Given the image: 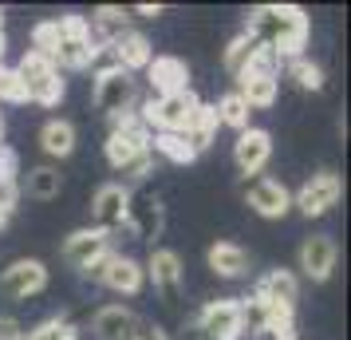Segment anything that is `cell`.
I'll return each mask as SVG.
<instances>
[{
  "label": "cell",
  "mask_w": 351,
  "mask_h": 340,
  "mask_svg": "<svg viewBox=\"0 0 351 340\" xmlns=\"http://www.w3.org/2000/svg\"><path fill=\"white\" fill-rule=\"evenodd\" d=\"M245 36L272 48L280 60H296L308 44V16L296 4H261L245 20Z\"/></svg>",
  "instance_id": "6da1fadb"
},
{
  "label": "cell",
  "mask_w": 351,
  "mask_h": 340,
  "mask_svg": "<svg viewBox=\"0 0 351 340\" xmlns=\"http://www.w3.org/2000/svg\"><path fill=\"white\" fill-rule=\"evenodd\" d=\"M95 36L87 28V20L67 12V16L56 20V48H51V64L67 67V71H83L91 67V56H95Z\"/></svg>",
  "instance_id": "7a4b0ae2"
},
{
  "label": "cell",
  "mask_w": 351,
  "mask_h": 340,
  "mask_svg": "<svg viewBox=\"0 0 351 340\" xmlns=\"http://www.w3.org/2000/svg\"><path fill=\"white\" fill-rule=\"evenodd\" d=\"M197 107H202V99L186 87V91H174V95L150 99L138 115H143V123L150 127V135H154V131H158V135H186V127H190V119H193Z\"/></svg>",
  "instance_id": "3957f363"
},
{
  "label": "cell",
  "mask_w": 351,
  "mask_h": 340,
  "mask_svg": "<svg viewBox=\"0 0 351 340\" xmlns=\"http://www.w3.org/2000/svg\"><path fill=\"white\" fill-rule=\"evenodd\" d=\"M16 76L24 83V91L32 103L40 107H56L60 99H64V80H60V67L51 64L48 56H40V52H24V60L16 64Z\"/></svg>",
  "instance_id": "277c9868"
},
{
  "label": "cell",
  "mask_w": 351,
  "mask_h": 340,
  "mask_svg": "<svg viewBox=\"0 0 351 340\" xmlns=\"http://www.w3.org/2000/svg\"><path fill=\"white\" fill-rule=\"evenodd\" d=\"M111 123L114 127H111V139H107V162L119 170V166L130 162L134 155L150 150V127L143 123V115L138 111L119 115V119H111Z\"/></svg>",
  "instance_id": "5b68a950"
},
{
  "label": "cell",
  "mask_w": 351,
  "mask_h": 340,
  "mask_svg": "<svg viewBox=\"0 0 351 340\" xmlns=\"http://www.w3.org/2000/svg\"><path fill=\"white\" fill-rule=\"evenodd\" d=\"M134 103H138V83H134V76H127L123 67L95 76V107L103 115L119 119V115L134 111Z\"/></svg>",
  "instance_id": "8992f818"
},
{
  "label": "cell",
  "mask_w": 351,
  "mask_h": 340,
  "mask_svg": "<svg viewBox=\"0 0 351 340\" xmlns=\"http://www.w3.org/2000/svg\"><path fill=\"white\" fill-rule=\"evenodd\" d=\"M339 194H343L339 174H335V170H319V174H312V179L300 186V194L292 198V206H296L304 218H324V214L339 202Z\"/></svg>",
  "instance_id": "52a82bcc"
},
{
  "label": "cell",
  "mask_w": 351,
  "mask_h": 340,
  "mask_svg": "<svg viewBox=\"0 0 351 340\" xmlns=\"http://www.w3.org/2000/svg\"><path fill=\"white\" fill-rule=\"evenodd\" d=\"M44 285H48V269L36 258H20L0 273V293L8 301H28L36 293H44Z\"/></svg>",
  "instance_id": "ba28073f"
},
{
  "label": "cell",
  "mask_w": 351,
  "mask_h": 340,
  "mask_svg": "<svg viewBox=\"0 0 351 340\" xmlns=\"http://www.w3.org/2000/svg\"><path fill=\"white\" fill-rule=\"evenodd\" d=\"M197 332L209 340H237L245 328H241V301H209L202 313H197Z\"/></svg>",
  "instance_id": "9c48e42d"
},
{
  "label": "cell",
  "mask_w": 351,
  "mask_h": 340,
  "mask_svg": "<svg viewBox=\"0 0 351 340\" xmlns=\"http://www.w3.org/2000/svg\"><path fill=\"white\" fill-rule=\"evenodd\" d=\"M127 206H130V190L123 182H107L95 190V202H91V218H95L99 234H111V229L127 226Z\"/></svg>",
  "instance_id": "30bf717a"
},
{
  "label": "cell",
  "mask_w": 351,
  "mask_h": 340,
  "mask_svg": "<svg viewBox=\"0 0 351 340\" xmlns=\"http://www.w3.org/2000/svg\"><path fill=\"white\" fill-rule=\"evenodd\" d=\"M272 159V135L261 127H245L233 143V162L241 174H261Z\"/></svg>",
  "instance_id": "8fae6325"
},
{
  "label": "cell",
  "mask_w": 351,
  "mask_h": 340,
  "mask_svg": "<svg viewBox=\"0 0 351 340\" xmlns=\"http://www.w3.org/2000/svg\"><path fill=\"white\" fill-rule=\"evenodd\" d=\"M111 253V238L107 234H99V229H75L71 238L64 242V261L71 269H91L99 258H107Z\"/></svg>",
  "instance_id": "7c38bea8"
},
{
  "label": "cell",
  "mask_w": 351,
  "mask_h": 340,
  "mask_svg": "<svg viewBox=\"0 0 351 340\" xmlns=\"http://www.w3.org/2000/svg\"><path fill=\"white\" fill-rule=\"evenodd\" d=\"M335 261H339V245H335V238H328V234H312L308 242L300 245V269L308 281H328L335 269Z\"/></svg>",
  "instance_id": "4fadbf2b"
},
{
  "label": "cell",
  "mask_w": 351,
  "mask_h": 340,
  "mask_svg": "<svg viewBox=\"0 0 351 340\" xmlns=\"http://www.w3.org/2000/svg\"><path fill=\"white\" fill-rule=\"evenodd\" d=\"M245 198H249V206L261 218H285L292 210V194L285 190V182L276 179H253L245 186Z\"/></svg>",
  "instance_id": "5bb4252c"
},
{
  "label": "cell",
  "mask_w": 351,
  "mask_h": 340,
  "mask_svg": "<svg viewBox=\"0 0 351 340\" xmlns=\"http://www.w3.org/2000/svg\"><path fill=\"white\" fill-rule=\"evenodd\" d=\"M146 80H150V91L154 99L162 95H174V91H186L190 87V71L178 56H154L150 67H146Z\"/></svg>",
  "instance_id": "9a60e30c"
},
{
  "label": "cell",
  "mask_w": 351,
  "mask_h": 340,
  "mask_svg": "<svg viewBox=\"0 0 351 340\" xmlns=\"http://www.w3.org/2000/svg\"><path fill=\"white\" fill-rule=\"evenodd\" d=\"M143 269H146V277L154 281V289H158L166 301H178V285H182V258H178L174 249H154Z\"/></svg>",
  "instance_id": "2e32d148"
},
{
  "label": "cell",
  "mask_w": 351,
  "mask_h": 340,
  "mask_svg": "<svg viewBox=\"0 0 351 340\" xmlns=\"http://www.w3.org/2000/svg\"><path fill=\"white\" fill-rule=\"evenodd\" d=\"M99 285H107L111 293H127V297H134V293L146 285V269L134 258L111 253V261H107V269H103V281H99Z\"/></svg>",
  "instance_id": "e0dca14e"
},
{
  "label": "cell",
  "mask_w": 351,
  "mask_h": 340,
  "mask_svg": "<svg viewBox=\"0 0 351 340\" xmlns=\"http://www.w3.org/2000/svg\"><path fill=\"white\" fill-rule=\"evenodd\" d=\"M91 328H95L99 340H130L134 328H138V317H134L127 305H103L95 313Z\"/></svg>",
  "instance_id": "ac0fdd59"
},
{
  "label": "cell",
  "mask_w": 351,
  "mask_h": 340,
  "mask_svg": "<svg viewBox=\"0 0 351 340\" xmlns=\"http://www.w3.org/2000/svg\"><path fill=\"white\" fill-rule=\"evenodd\" d=\"M107 48L114 52V60H119V67H123L127 76L146 71V67H150V60H154V48H150V40H146L143 32L119 36V40H114V44H107Z\"/></svg>",
  "instance_id": "d6986e66"
},
{
  "label": "cell",
  "mask_w": 351,
  "mask_h": 340,
  "mask_svg": "<svg viewBox=\"0 0 351 340\" xmlns=\"http://www.w3.org/2000/svg\"><path fill=\"white\" fill-rule=\"evenodd\" d=\"M91 36H95V44L103 48V44H114L119 36L130 32V8H119V4H103V8H95L91 12Z\"/></svg>",
  "instance_id": "ffe728a7"
},
{
  "label": "cell",
  "mask_w": 351,
  "mask_h": 340,
  "mask_svg": "<svg viewBox=\"0 0 351 340\" xmlns=\"http://www.w3.org/2000/svg\"><path fill=\"white\" fill-rule=\"evenodd\" d=\"M127 226H134L138 238H158L162 229V202L154 194H130V206H127Z\"/></svg>",
  "instance_id": "44dd1931"
},
{
  "label": "cell",
  "mask_w": 351,
  "mask_h": 340,
  "mask_svg": "<svg viewBox=\"0 0 351 340\" xmlns=\"http://www.w3.org/2000/svg\"><path fill=\"white\" fill-rule=\"evenodd\" d=\"M253 297L261 301H272V305H292L296 308V297H300V281L292 269H272V273L261 277V285H256Z\"/></svg>",
  "instance_id": "7402d4cb"
},
{
  "label": "cell",
  "mask_w": 351,
  "mask_h": 340,
  "mask_svg": "<svg viewBox=\"0 0 351 340\" xmlns=\"http://www.w3.org/2000/svg\"><path fill=\"white\" fill-rule=\"evenodd\" d=\"M217 127H221V123H217V111H213L209 103H202V107L193 111L190 127H186V135H182V139L190 143L193 155H202V150H209V146H213V139H217Z\"/></svg>",
  "instance_id": "603a6c76"
},
{
  "label": "cell",
  "mask_w": 351,
  "mask_h": 340,
  "mask_svg": "<svg viewBox=\"0 0 351 340\" xmlns=\"http://www.w3.org/2000/svg\"><path fill=\"white\" fill-rule=\"evenodd\" d=\"M209 269L217 277H245L249 273V253L233 242H217L209 245Z\"/></svg>",
  "instance_id": "cb8c5ba5"
},
{
  "label": "cell",
  "mask_w": 351,
  "mask_h": 340,
  "mask_svg": "<svg viewBox=\"0 0 351 340\" xmlns=\"http://www.w3.org/2000/svg\"><path fill=\"white\" fill-rule=\"evenodd\" d=\"M276 91H280V80H269V76H241V87H237V95L249 103V111L272 107Z\"/></svg>",
  "instance_id": "d4e9b609"
},
{
  "label": "cell",
  "mask_w": 351,
  "mask_h": 340,
  "mask_svg": "<svg viewBox=\"0 0 351 340\" xmlns=\"http://www.w3.org/2000/svg\"><path fill=\"white\" fill-rule=\"evenodd\" d=\"M40 146L48 150L51 159H67L75 150V127L67 119H48L44 131H40Z\"/></svg>",
  "instance_id": "484cf974"
},
{
  "label": "cell",
  "mask_w": 351,
  "mask_h": 340,
  "mask_svg": "<svg viewBox=\"0 0 351 340\" xmlns=\"http://www.w3.org/2000/svg\"><path fill=\"white\" fill-rule=\"evenodd\" d=\"M24 190L32 198H40V202H51V198H60V190H64V179H60L56 166H36V170H28Z\"/></svg>",
  "instance_id": "4316f807"
},
{
  "label": "cell",
  "mask_w": 351,
  "mask_h": 340,
  "mask_svg": "<svg viewBox=\"0 0 351 340\" xmlns=\"http://www.w3.org/2000/svg\"><path fill=\"white\" fill-rule=\"evenodd\" d=\"M217 111V123H225V127H237V131H245L249 127V103L237 95V91H229V95H221V103L213 107Z\"/></svg>",
  "instance_id": "83f0119b"
},
{
  "label": "cell",
  "mask_w": 351,
  "mask_h": 340,
  "mask_svg": "<svg viewBox=\"0 0 351 340\" xmlns=\"http://www.w3.org/2000/svg\"><path fill=\"white\" fill-rule=\"evenodd\" d=\"M280 67H285V60H280L276 52L265 48V44H256L253 56H249V64H245V71H241V76H269V80H280Z\"/></svg>",
  "instance_id": "f1b7e54d"
},
{
  "label": "cell",
  "mask_w": 351,
  "mask_h": 340,
  "mask_svg": "<svg viewBox=\"0 0 351 340\" xmlns=\"http://www.w3.org/2000/svg\"><path fill=\"white\" fill-rule=\"evenodd\" d=\"M253 48H256V40H253V36H245V32L233 36V40H229V48H225V71L241 80V71H245V64H249Z\"/></svg>",
  "instance_id": "f546056e"
},
{
  "label": "cell",
  "mask_w": 351,
  "mask_h": 340,
  "mask_svg": "<svg viewBox=\"0 0 351 340\" xmlns=\"http://www.w3.org/2000/svg\"><path fill=\"white\" fill-rule=\"evenodd\" d=\"M150 150L166 155L170 162H193V159H197V155L190 150V143H186L182 135H150Z\"/></svg>",
  "instance_id": "4dcf8cb0"
},
{
  "label": "cell",
  "mask_w": 351,
  "mask_h": 340,
  "mask_svg": "<svg viewBox=\"0 0 351 340\" xmlns=\"http://www.w3.org/2000/svg\"><path fill=\"white\" fill-rule=\"evenodd\" d=\"M288 76H292V80L300 83L304 91H319V87H324V71H319V64L304 60V56L288 60Z\"/></svg>",
  "instance_id": "1f68e13d"
},
{
  "label": "cell",
  "mask_w": 351,
  "mask_h": 340,
  "mask_svg": "<svg viewBox=\"0 0 351 340\" xmlns=\"http://www.w3.org/2000/svg\"><path fill=\"white\" fill-rule=\"evenodd\" d=\"M0 103H28V91L20 83L16 67H4V64H0Z\"/></svg>",
  "instance_id": "d6a6232c"
},
{
  "label": "cell",
  "mask_w": 351,
  "mask_h": 340,
  "mask_svg": "<svg viewBox=\"0 0 351 340\" xmlns=\"http://www.w3.org/2000/svg\"><path fill=\"white\" fill-rule=\"evenodd\" d=\"M150 166H154V150H143V155H134L130 162H123V166H119V174L130 179V182H143L146 174H150Z\"/></svg>",
  "instance_id": "836d02e7"
},
{
  "label": "cell",
  "mask_w": 351,
  "mask_h": 340,
  "mask_svg": "<svg viewBox=\"0 0 351 340\" xmlns=\"http://www.w3.org/2000/svg\"><path fill=\"white\" fill-rule=\"evenodd\" d=\"M67 332H71V328H67L60 317H51V321L28 328V332H24V340H60V337H67Z\"/></svg>",
  "instance_id": "e575fe53"
},
{
  "label": "cell",
  "mask_w": 351,
  "mask_h": 340,
  "mask_svg": "<svg viewBox=\"0 0 351 340\" xmlns=\"http://www.w3.org/2000/svg\"><path fill=\"white\" fill-rule=\"evenodd\" d=\"M0 340H24V324L16 317H0Z\"/></svg>",
  "instance_id": "d590c367"
},
{
  "label": "cell",
  "mask_w": 351,
  "mask_h": 340,
  "mask_svg": "<svg viewBox=\"0 0 351 340\" xmlns=\"http://www.w3.org/2000/svg\"><path fill=\"white\" fill-rule=\"evenodd\" d=\"M130 340H170V337L162 332L158 324H138V328H134V337H130Z\"/></svg>",
  "instance_id": "8d00e7d4"
},
{
  "label": "cell",
  "mask_w": 351,
  "mask_h": 340,
  "mask_svg": "<svg viewBox=\"0 0 351 340\" xmlns=\"http://www.w3.org/2000/svg\"><path fill=\"white\" fill-rule=\"evenodd\" d=\"M158 12H162L158 4H154V8H150V4H138V8H130V16H143V20H154Z\"/></svg>",
  "instance_id": "74e56055"
},
{
  "label": "cell",
  "mask_w": 351,
  "mask_h": 340,
  "mask_svg": "<svg viewBox=\"0 0 351 340\" xmlns=\"http://www.w3.org/2000/svg\"><path fill=\"white\" fill-rule=\"evenodd\" d=\"M0 56H4V28H0Z\"/></svg>",
  "instance_id": "f35d334b"
},
{
  "label": "cell",
  "mask_w": 351,
  "mask_h": 340,
  "mask_svg": "<svg viewBox=\"0 0 351 340\" xmlns=\"http://www.w3.org/2000/svg\"><path fill=\"white\" fill-rule=\"evenodd\" d=\"M60 340H80V337H75V332H67V337H60Z\"/></svg>",
  "instance_id": "ab89813d"
},
{
  "label": "cell",
  "mask_w": 351,
  "mask_h": 340,
  "mask_svg": "<svg viewBox=\"0 0 351 340\" xmlns=\"http://www.w3.org/2000/svg\"><path fill=\"white\" fill-rule=\"evenodd\" d=\"M4 218H8V214H4V210H0V226H4Z\"/></svg>",
  "instance_id": "60d3db41"
},
{
  "label": "cell",
  "mask_w": 351,
  "mask_h": 340,
  "mask_svg": "<svg viewBox=\"0 0 351 340\" xmlns=\"http://www.w3.org/2000/svg\"><path fill=\"white\" fill-rule=\"evenodd\" d=\"M197 340H209V337H202V332H197Z\"/></svg>",
  "instance_id": "b9f144b4"
}]
</instances>
